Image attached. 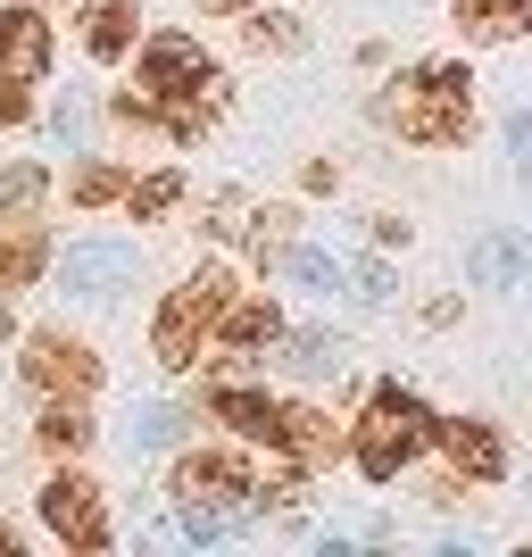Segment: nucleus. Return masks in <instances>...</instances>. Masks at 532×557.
<instances>
[{
    "mask_svg": "<svg viewBox=\"0 0 532 557\" xmlns=\"http://www.w3.org/2000/svg\"><path fill=\"white\" fill-rule=\"evenodd\" d=\"M233 300V275L225 267H200V275L175 292V300L159 308V325H150V349H159V367H200V349H209V333H216V308Z\"/></svg>",
    "mask_w": 532,
    "mask_h": 557,
    "instance_id": "4",
    "label": "nucleus"
},
{
    "mask_svg": "<svg viewBox=\"0 0 532 557\" xmlns=\"http://www.w3.org/2000/svg\"><path fill=\"white\" fill-rule=\"evenodd\" d=\"M34 100H25V75H0V125H25Z\"/></svg>",
    "mask_w": 532,
    "mask_h": 557,
    "instance_id": "24",
    "label": "nucleus"
},
{
    "mask_svg": "<svg viewBox=\"0 0 532 557\" xmlns=\"http://www.w3.org/2000/svg\"><path fill=\"white\" fill-rule=\"evenodd\" d=\"M42 524L67 549H109V508H100V483L84 474H50L42 483Z\"/></svg>",
    "mask_w": 532,
    "mask_h": 557,
    "instance_id": "6",
    "label": "nucleus"
},
{
    "mask_svg": "<svg viewBox=\"0 0 532 557\" xmlns=\"http://www.w3.org/2000/svg\"><path fill=\"white\" fill-rule=\"evenodd\" d=\"M116 125H159L166 141H200L216 116V59L191 34H150L141 42V92L109 100Z\"/></svg>",
    "mask_w": 532,
    "mask_h": 557,
    "instance_id": "1",
    "label": "nucleus"
},
{
    "mask_svg": "<svg viewBox=\"0 0 532 557\" xmlns=\"http://www.w3.org/2000/svg\"><path fill=\"white\" fill-rule=\"evenodd\" d=\"M292 349H300V367H333V342H324V333H300Z\"/></svg>",
    "mask_w": 532,
    "mask_h": 557,
    "instance_id": "25",
    "label": "nucleus"
},
{
    "mask_svg": "<svg viewBox=\"0 0 532 557\" xmlns=\"http://www.w3.org/2000/svg\"><path fill=\"white\" fill-rule=\"evenodd\" d=\"M458 25L474 42H516L532 34V0H458Z\"/></svg>",
    "mask_w": 532,
    "mask_h": 557,
    "instance_id": "14",
    "label": "nucleus"
},
{
    "mask_svg": "<svg viewBox=\"0 0 532 557\" xmlns=\"http://www.w3.org/2000/svg\"><path fill=\"white\" fill-rule=\"evenodd\" d=\"M275 408H283V399L242 392V383H216V392H209V417L233 424V433H250V442H275Z\"/></svg>",
    "mask_w": 532,
    "mask_h": 557,
    "instance_id": "13",
    "label": "nucleus"
},
{
    "mask_svg": "<svg viewBox=\"0 0 532 557\" xmlns=\"http://www.w3.org/2000/svg\"><path fill=\"white\" fill-rule=\"evenodd\" d=\"M433 442L449 449V466H458L466 483H499V474H508V449H499V433H491L483 417H458V424L433 417Z\"/></svg>",
    "mask_w": 532,
    "mask_h": 557,
    "instance_id": "8",
    "label": "nucleus"
},
{
    "mask_svg": "<svg viewBox=\"0 0 532 557\" xmlns=\"http://www.w3.org/2000/svg\"><path fill=\"white\" fill-rule=\"evenodd\" d=\"M34 442H42V449H59V458H75V449L92 442V417H84L75 399H59V408H50V417L34 424Z\"/></svg>",
    "mask_w": 532,
    "mask_h": 557,
    "instance_id": "18",
    "label": "nucleus"
},
{
    "mask_svg": "<svg viewBox=\"0 0 532 557\" xmlns=\"http://www.w3.org/2000/svg\"><path fill=\"white\" fill-rule=\"evenodd\" d=\"M125 200H134V216H166L175 200H184V175H150V184H125Z\"/></svg>",
    "mask_w": 532,
    "mask_h": 557,
    "instance_id": "19",
    "label": "nucleus"
},
{
    "mask_svg": "<svg viewBox=\"0 0 532 557\" xmlns=\"http://www.w3.org/2000/svg\"><path fill=\"white\" fill-rule=\"evenodd\" d=\"M42 191H50V175L34 159H17L9 175H0V216L9 225H34V209H42Z\"/></svg>",
    "mask_w": 532,
    "mask_h": 557,
    "instance_id": "16",
    "label": "nucleus"
},
{
    "mask_svg": "<svg viewBox=\"0 0 532 557\" xmlns=\"http://www.w3.org/2000/svg\"><path fill=\"white\" fill-rule=\"evenodd\" d=\"M250 42L258 50H267V42H275V50H300V17H250Z\"/></svg>",
    "mask_w": 532,
    "mask_h": 557,
    "instance_id": "23",
    "label": "nucleus"
},
{
    "mask_svg": "<svg viewBox=\"0 0 532 557\" xmlns=\"http://www.w3.org/2000/svg\"><path fill=\"white\" fill-rule=\"evenodd\" d=\"M42 267H50V242H42L34 225H17L9 242H0V292H17V283H34Z\"/></svg>",
    "mask_w": 532,
    "mask_h": 557,
    "instance_id": "17",
    "label": "nucleus"
},
{
    "mask_svg": "<svg viewBox=\"0 0 532 557\" xmlns=\"http://www.w3.org/2000/svg\"><path fill=\"white\" fill-rule=\"evenodd\" d=\"M9 549H17V533H9V524H0V557H9Z\"/></svg>",
    "mask_w": 532,
    "mask_h": 557,
    "instance_id": "26",
    "label": "nucleus"
},
{
    "mask_svg": "<svg viewBox=\"0 0 532 557\" xmlns=\"http://www.w3.org/2000/svg\"><path fill=\"white\" fill-rule=\"evenodd\" d=\"M50 67V25L34 9H0V75H42Z\"/></svg>",
    "mask_w": 532,
    "mask_h": 557,
    "instance_id": "11",
    "label": "nucleus"
},
{
    "mask_svg": "<svg viewBox=\"0 0 532 557\" xmlns=\"http://www.w3.org/2000/svg\"><path fill=\"white\" fill-rule=\"evenodd\" d=\"M424 442H433V408H424L417 392H399V383H383V392L367 399L358 433H349V449H358V466H367L374 483H392Z\"/></svg>",
    "mask_w": 532,
    "mask_h": 557,
    "instance_id": "3",
    "label": "nucleus"
},
{
    "mask_svg": "<svg viewBox=\"0 0 532 557\" xmlns=\"http://www.w3.org/2000/svg\"><path fill=\"white\" fill-rule=\"evenodd\" d=\"M25 383L50 399H92L100 392V358L84 342H67V333H34L25 342Z\"/></svg>",
    "mask_w": 532,
    "mask_h": 557,
    "instance_id": "5",
    "label": "nucleus"
},
{
    "mask_svg": "<svg viewBox=\"0 0 532 557\" xmlns=\"http://www.w3.org/2000/svg\"><path fill=\"white\" fill-rule=\"evenodd\" d=\"M184 408H150V417H141V442H150V449H166V442H184Z\"/></svg>",
    "mask_w": 532,
    "mask_h": 557,
    "instance_id": "22",
    "label": "nucleus"
},
{
    "mask_svg": "<svg viewBox=\"0 0 532 557\" xmlns=\"http://www.w3.org/2000/svg\"><path fill=\"white\" fill-rule=\"evenodd\" d=\"M134 0H92V9H84V50H92V59H125V50H134Z\"/></svg>",
    "mask_w": 532,
    "mask_h": 557,
    "instance_id": "15",
    "label": "nucleus"
},
{
    "mask_svg": "<svg viewBox=\"0 0 532 557\" xmlns=\"http://www.w3.org/2000/svg\"><path fill=\"white\" fill-rule=\"evenodd\" d=\"M383 109H392V125L408 141H466V125H474V84H466V67H408Z\"/></svg>",
    "mask_w": 532,
    "mask_h": 557,
    "instance_id": "2",
    "label": "nucleus"
},
{
    "mask_svg": "<svg viewBox=\"0 0 532 557\" xmlns=\"http://www.w3.org/2000/svg\"><path fill=\"white\" fill-rule=\"evenodd\" d=\"M175 491H184V508H250V466L242 458H225V449H200V458H184L175 466Z\"/></svg>",
    "mask_w": 532,
    "mask_h": 557,
    "instance_id": "7",
    "label": "nucleus"
},
{
    "mask_svg": "<svg viewBox=\"0 0 532 557\" xmlns=\"http://www.w3.org/2000/svg\"><path fill=\"white\" fill-rule=\"evenodd\" d=\"M59 275H67V292H116V283H134V250L125 242H75L59 258Z\"/></svg>",
    "mask_w": 532,
    "mask_h": 557,
    "instance_id": "9",
    "label": "nucleus"
},
{
    "mask_svg": "<svg viewBox=\"0 0 532 557\" xmlns=\"http://www.w3.org/2000/svg\"><path fill=\"white\" fill-rule=\"evenodd\" d=\"M275 333H283L275 300H242V292H233V300L216 308V333H209V342H216V349H267Z\"/></svg>",
    "mask_w": 532,
    "mask_h": 557,
    "instance_id": "12",
    "label": "nucleus"
},
{
    "mask_svg": "<svg viewBox=\"0 0 532 557\" xmlns=\"http://www.w3.org/2000/svg\"><path fill=\"white\" fill-rule=\"evenodd\" d=\"M75 200H84V209H100V200H125V166H84V175H75Z\"/></svg>",
    "mask_w": 532,
    "mask_h": 557,
    "instance_id": "20",
    "label": "nucleus"
},
{
    "mask_svg": "<svg viewBox=\"0 0 532 557\" xmlns=\"http://www.w3.org/2000/svg\"><path fill=\"white\" fill-rule=\"evenodd\" d=\"M209 9H250V0H209Z\"/></svg>",
    "mask_w": 532,
    "mask_h": 557,
    "instance_id": "27",
    "label": "nucleus"
},
{
    "mask_svg": "<svg viewBox=\"0 0 532 557\" xmlns=\"http://www.w3.org/2000/svg\"><path fill=\"white\" fill-rule=\"evenodd\" d=\"M283 267H292L300 283H317V292H333V283H342V267H333L324 250H283Z\"/></svg>",
    "mask_w": 532,
    "mask_h": 557,
    "instance_id": "21",
    "label": "nucleus"
},
{
    "mask_svg": "<svg viewBox=\"0 0 532 557\" xmlns=\"http://www.w3.org/2000/svg\"><path fill=\"white\" fill-rule=\"evenodd\" d=\"M275 449L300 466H324L333 449H342V424L324 417V408H275Z\"/></svg>",
    "mask_w": 532,
    "mask_h": 557,
    "instance_id": "10",
    "label": "nucleus"
}]
</instances>
